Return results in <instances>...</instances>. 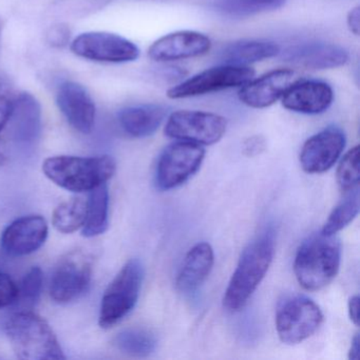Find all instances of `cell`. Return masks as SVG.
<instances>
[{"label":"cell","instance_id":"obj_1","mask_svg":"<svg viewBox=\"0 0 360 360\" xmlns=\"http://www.w3.org/2000/svg\"><path fill=\"white\" fill-rule=\"evenodd\" d=\"M274 255L275 233L271 229H266L246 246L223 297V307L227 311L236 313L245 307L266 275Z\"/></svg>","mask_w":360,"mask_h":360},{"label":"cell","instance_id":"obj_2","mask_svg":"<svg viewBox=\"0 0 360 360\" xmlns=\"http://www.w3.org/2000/svg\"><path fill=\"white\" fill-rule=\"evenodd\" d=\"M341 245L334 236L314 233L301 243L294 260L297 281L309 292L321 290L338 274Z\"/></svg>","mask_w":360,"mask_h":360},{"label":"cell","instance_id":"obj_3","mask_svg":"<svg viewBox=\"0 0 360 360\" xmlns=\"http://www.w3.org/2000/svg\"><path fill=\"white\" fill-rule=\"evenodd\" d=\"M117 164L109 155L75 157L56 155L43 164L45 176L60 188L72 193H89L107 184L115 176Z\"/></svg>","mask_w":360,"mask_h":360},{"label":"cell","instance_id":"obj_4","mask_svg":"<svg viewBox=\"0 0 360 360\" xmlns=\"http://www.w3.org/2000/svg\"><path fill=\"white\" fill-rule=\"evenodd\" d=\"M5 332L20 359H66L51 326L33 311H20L10 316L6 321Z\"/></svg>","mask_w":360,"mask_h":360},{"label":"cell","instance_id":"obj_5","mask_svg":"<svg viewBox=\"0 0 360 360\" xmlns=\"http://www.w3.org/2000/svg\"><path fill=\"white\" fill-rule=\"evenodd\" d=\"M144 280V269L136 259L128 261L105 290L98 324L111 328L131 313L138 303Z\"/></svg>","mask_w":360,"mask_h":360},{"label":"cell","instance_id":"obj_6","mask_svg":"<svg viewBox=\"0 0 360 360\" xmlns=\"http://www.w3.org/2000/svg\"><path fill=\"white\" fill-rule=\"evenodd\" d=\"M323 322L319 305L305 296L288 297L278 307L276 330L281 342L299 345L313 336Z\"/></svg>","mask_w":360,"mask_h":360},{"label":"cell","instance_id":"obj_7","mask_svg":"<svg viewBox=\"0 0 360 360\" xmlns=\"http://www.w3.org/2000/svg\"><path fill=\"white\" fill-rule=\"evenodd\" d=\"M205 149L195 143L176 141L160 155L155 184L160 191H170L184 184L201 167Z\"/></svg>","mask_w":360,"mask_h":360},{"label":"cell","instance_id":"obj_8","mask_svg":"<svg viewBox=\"0 0 360 360\" xmlns=\"http://www.w3.org/2000/svg\"><path fill=\"white\" fill-rule=\"evenodd\" d=\"M226 129L227 120L222 115L205 111L179 110L168 117L164 132L176 141L210 146L218 143Z\"/></svg>","mask_w":360,"mask_h":360},{"label":"cell","instance_id":"obj_9","mask_svg":"<svg viewBox=\"0 0 360 360\" xmlns=\"http://www.w3.org/2000/svg\"><path fill=\"white\" fill-rule=\"evenodd\" d=\"M255 75L256 72L254 69L248 66L221 65L206 69L174 86L168 90L167 96L172 100H182L231 88L242 87L254 79Z\"/></svg>","mask_w":360,"mask_h":360},{"label":"cell","instance_id":"obj_10","mask_svg":"<svg viewBox=\"0 0 360 360\" xmlns=\"http://www.w3.org/2000/svg\"><path fill=\"white\" fill-rule=\"evenodd\" d=\"M92 259L82 250L63 257L50 279V297L58 304H67L87 292L92 279Z\"/></svg>","mask_w":360,"mask_h":360},{"label":"cell","instance_id":"obj_11","mask_svg":"<svg viewBox=\"0 0 360 360\" xmlns=\"http://www.w3.org/2000/svg\"><path fill=\"white\" fill-rule=\"evenodd\" d=\"M71 50L79 58L111 64L134 62L140 56V49L136 44L107 32L84 33L72 41Z\"/></svg>","mask_w":360,"mask_h":360},{"label":"cell","instance_id":"obj_12","mask_svg":"<svg viewBox=\"0 0 360 360\" xmlns=\"http://www.w3.org/2000/svg\"><path fill=\"white\" fill-rule=\"evenodd\" d=\"M345 147V134L330 126L307 139L301 148L299 161L307 174H323L338 161Z\"/></svg>","mask_w":360,"mask_h":360},{"label":"cell","instance_id":"obj_13","mask_svg":"<svg viewBox=\"0 0 360 360\" xmlns=\"http://www.w3.org/2000/svg\"><path fill=\"white\" fill-rule=\"evenodd\" d=\"M49 233L47 221L37 214L20 217L6 227L0 248L10 257H25L37 252Z\"/></svg>","mask_w":360,"mask_h":360},{"label":"cell","instance_id":"obj_14","mask_svg":"<svg viewBox=\"0 0 360 360\" xmlns=\"http://www.w3.org/2000/svg\"><path fill=\"white\" fill-rule=\"evenodd\" d=\"M212 49L207 35L197 31H176L164 35L149 47L150 60L159 63L176 62L205 56Z\"/></svg>","mask_w":360,"mask_h":360},{"label":"cell","instance_id":"obj_15","mask_svg":"<svg viewBox=\"0 0 360 360\" xmlns=\"http://www.w3.org/2000/svg\"><path fill=\"white\" fill-rule=\"evenodd\" d=\"M299 79L292 69H276L252 79L240 87L238 98L250 108L264 109L281 100L286 90Z\"/></svg>","mask_w":360,"mask_h":360},{"label":"cell","instance_id":"obj_16","mask_svg":"<svg viewBox=\"0 0 360 360\" xmlns=\"http://www.w3.org/2000/svg\"><path fill=\"white\" fill-rule=\"evenodd\" d=\"M333 101V88L326 82L318 79H297L281 98L284 108L309 115L326 112Z\"/></svg>","mask_w":360,"mask_h":360},{"label":"cell","instance_id":"obj_17","mask_svg":"<svg viewBox=\"0 0 360 360\" xmlns=\"http://www.w3.org/2000/svg\"><path fill=\"white\" fill-rule=\"evenodd\" d=\"M56 103L67 122L79 134H89L96 124V108L87 90L75 82L58 88Z\"/></svg>","mask_w":360,"mask_h":360},{"label":"cell","instance_id":"obj_18","mask_svg":"<svg viewBox=\"0 0 360 360\" xmlns=\"http://www.w3.org/2000/svg\"><path fill=\"white\" fill-rule=\"evenodd\" d=\"M10 132L16 146L31 149L37 146L41 136L43 122L39 101L30 94H20L14 98L10 117Z\"/></svg>","mask_w":360,"mask_h":360},{"label":"cell","instance_id":"obj_19","mask_svg":"<svg viewBox=\"0 0 360 360\" xmlns=\"http://www.w3.org/2000/svg\"><path fill=\"white\" fill-rule=\"evenodd\" d=\"M280 54L284 62L311 70L339 68L347 64L349 58L345 48L328 43L301 44L288 48Z\"/></svg>","mask_w":360,"mask_h":360},{"label":"cell","instance_id":"obj_20","mask_svg":"<svg viewBox=\"0 0 360 360\" xmlns=\"http://www.w3.org/2000/svg\"><path fill=\"white\" fill-rule=\"evenodd\" d=\"M214 254L210 244H195L183 261L176 280V290L182 294L195 292L205 282L214 267Z\"/></svg>","mask_w":360,"mask_h":360},{"label":"cell","instance_id":"obj_21","mask_svg":"<svg viewBox=\"0 0 360 360\" xmlns=\"http://www.w3.org/2000/svg\"><path fill=\"white\" fill-rule=\"evenodd\" d=\"M167 117V109L162 105L146 104L122 109L117 115L122 129L132 138L153 136Z\"/></svg>","mask_w":360,"mask_h":360},{"label":"cell","instance_id":"obj_22","mask_svg":"<svg viewBox=\"0 0 360 360\" xmlns=\"http://www.w3.org/2000/svg\"><path fill=\"white\" fill-rule=\"evenodd\" d=\"M279 46L273 41L244 39L229 44L221 50L220 58L224 64L248 66L279 56Z\"/></svg>","mask_w":360,"mask_h":360},{"label":"cell","instance_id":"obj_23","mask_svg":"<svg viewBox=\"0 0 360 360\" xmlns=\"http://www.w3.org/2000/svg\"><path fill=\"white\" fill-rule=\"evenodd\" d=\"M85 223L82 233L86 238L103 235L109 226V191L107 184L100 185L89 191Z\"/></svg>","mask_w":360,"mask_h":360},{"label":"cell","instance_id":"obj_24","mask_svg":"<svg viewBox=\"0 0 360 360\" xmlns=\"http://www.w3.org/2000/svg\"><path fill=\"white\" fill-rule=\"evenodd\" d=\"M286 1L288 0H210V5L221 15L245 18L281 9Z\"/></svg>","mask_w":360,"mask_h":360},{"label":"cell","instance_id":"obj_25","mask_svg":"<svg viewBox=\"0 0 360 360\" xmlns=\"http://www.w3.org/2000/svg\"><path fill=\"white\" fill-rule=\"evenodd\" d=\"M117 351L131 357H147L157 349L158 340L150 330L129 328L121 330L113 339Z\"/></svg>","mask_w":360,"mask_h":360},{"label":"cell","instance_id":"obj_26","mask_svg":"<svg viewBox=\"0 0 360 360\" xmlns=\"http://www.w3.org/2000/svg\"><path fill=\"white\" fill-rule=\"evenodd\" d=\"M87 201L82 198L63 202L56 208L52 216V224L62 233H73L85 223Z\"/></svg>","mask_w":360,"mask_h":360},{"label":"cell","instance_id":"obj_27","mask_svg":"<svg viewBox=\"0 0 360 360\" xmlns=\"http://www.w3.org/2000/svg\"><path fill=\"white\" fill-rule=\"evenodd\" d=\"M359 212V191H349L345 200L333 210L322 227L324 235L334 236L347 226Z\"/></svg>","mask_w":360,"mask_h":360},{"label":"cell","instance_id":"obj_28","mask_svg":"<svg viewBox=\"0 0 360 360\" xmlns=\"http://www.w3.org/2000/svg\"><path fill=\"white\" fill-rule=\"evenodd\" d=\"M337 183L342 193L355 191L359 185V146L349 149L337 168Z\"/></svg>","mask_w":360,"mask_h":360},{"label":"cell","instance_id":"obj_29","mask_svg":"<svg viewBox=\"0 0 360 360\" xmlns=\"http://www.w3.org/2000/svg\"><path fill=\"white\" fill-rule=\"evenodd\" d=\"M44 288V273L41 267L33 266L24 276L18 285V298L14 304L22 307H33L41 299Z\"/></svg>","mask_w":360,"mask_h":360},{"label":"cell","instance_id":"obj_30","mask_svg":"<svg viewBox=\"0 0 360 360\" xmlns=\"http://www.w3.org/2000/svg\"><path fill=\"white\" fill-rule=\"evenodd\" d=\"M18 294V284L7 274L0 273V309L14 304Z\"/></svg>","mask_w":360,"mask_h":360},{"label":"cell","instance_id":"obj_31","mask_svg":"<svg viewBox=\"0 0 360 360\" xmlns=\"http://www.w3.org/2000/svg\"><path fill=\"white\" fill-rule=\"evenodd\" d=\"M14 98L11 90L0 83V131L8 125L12 111H13Z\"/></svg>","mask_w":360,"mask_h":360},{"label":"cell","instance_id":"obj_32","mask_svg":"<svg viewBox=\"0 0 360 360\" xmlns=\"http://www.w3.org/2000/svg\"><path fill=\"white\" fill-rule=\"evenodd\" d=\"M265 149H266V142L261 136H250L248 140L244 141L243 153L246 157L254 158L260 155Z\"/></svg>","mask_w":360,"mask_h":360},{"label":"cell","instance_id":"obj_33","mask_svg":"<svg viewBox=\"0 0 360 360\" xmlns=\"http://www.w3.org/2000/svg\"><path fill=\"white\" fill-rule=\"evenodd\" d=\"M347 24L349 31L354 35L358 37L360 33V8L356 7L352 9L347 14Z\"/></svg>","mask_w":360,"mask_h":360},{"label":"cell","instance_id":"obj_34","mask_svg":"<svg viewBox=\"0 0 360 360\" xmlns=\"http://www.w3.org/2000/svg\"><path fill=\"white\" fill-rule=\"evenodd\" d=\"M347 309H349V317L351 321L356 326H359V297H358V295L349 298Z\"/></svg>","mask_w":360,"mask_h":360},{"label":"cell","instance_id":"obj_35","mask_svg":"<svg viewBox=\"0 0 360 360\" xmlns=\"http://www.w3.org/2000/svg\"><path fill=\"white\" fill-rule=\"evenodd\" d=\"M49 37L51 39V43H53V45H65L69 39L68 29L65 28V27H58V28L52 30Z\"/></svg>","mask_w":360,"mask_h":360},{"label":"cell","instance_id":"obj_36","mask_svg":"<svg viewBox=\"0 0 360 360\" xmlns=\"http://www.w3.org/2000/svg\"><path fill=\"white\" fill-rule=\"evenodd\" d=\"M359 351H360V338L359 333L354 336L352 339L351 347L349 349V359L358 360L359 359Z\"/></svg>","mask_w":360,"mask_h":360},{"label":"cell","instance_id":"obj_37","mask_svg":"<svg viewBox=\"0 0 360 360\" xmlns=\"http://www.w3.org/2000/svg\"><path fill=\"white\" fill-rule=\"evenodd\" d=\"M7 150H6L5 144L0 140V166H3L7 162Z\"/></svg>","mask_w":360,"mask_h":360},{"label":"cell","instance_id":"obj_38","mask_svg":"<svg viewBox=\"0 0 360 360\" xmlns=\"http://www.w3.org/2000/svg\"><path fill=\"white\" fill-rule=\"evenodd\" d=\"M1 29H3V26H1V22H0V39H1Z\"/></svg>","mask_w":360,"mask_h":360}]
</instances>
